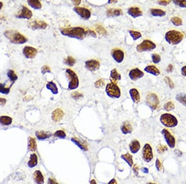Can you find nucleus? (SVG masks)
Masks as SVG:
<instances>
[{"mask_svg":"<svg viewBox=\"0 0 186 184\" xmlns=\"http://www.w3.org/2000/svg\"><path fill=\"white\" fill-rule=\"evenodd\" d=\"M28 148L29 151H34L37 149V144L34 138L32 137H29V143H28Z\"/></svg>","mask_w":186,"mask_h":184,"instance_id":"473e14b6","label":"nucleus"},{"mask_svg":"<svg viewBox=\"0 0 186 184\" xmlns=\"http://www.w3.org/2000/svg\"><path fill=\"white\" fill-rule=\"evenodd\" d=\"M161 133L164 135V137L165 140H166V143H168L170 148H174L175 145V140L174 136L170 134L169 131L166 129H163L161 131Z\"/></svg>","mask_w":186,"mask_h":184,"instance_id":"9b49d317","label":"nucleus"},{"mask_svg":"<svg viewBox=\"0 0 186 184\" xmlns=\"http://www.w3.org/2000/svg\"><path fill=\"white\" fill-rule=\"evenodd\" d=\"M17 16L19 18H24L30 19L32 16V13L26 7H23L22 9L20 10L19 14Z\"/></svg>","mask_w":186,"mask_h":184,"instance_id":"f3484780","label":"nucleus"},{"mask_svg":"<svg viewBox=\"0 0 186 184\" xmlns=\"http://www.w3.org/2000/svg\"><path fill=\"white\" fill-rule=\"evenodd\" d=\"M117 1H108V3H116Z\"/></svg>","mask_w":186,"mask_h":184,"instance_id":"338daca9","label":"nucleus"},{"mask_svg":"<svg viewBox=\"0 0 186 184\" xmlns=\"http://www.w3.org/2000/svg\"><path fill=\"white\" fill-rule=\"evenodd\" d=\"M71 141L74 142L77 146H78L81 149L85 151L87 150V145L86 143H85V142H82L80 141L79 139L76 138H73L71 139Z\"/></svg>","mask_w":186,"mask_h":184,"instance_id":"c756f323","label":"nucleus"},{"mask_svg":"<svg viewBox=\"0 0 186 184\" xmlns=\"http://www.w3.org/2000/svg\"><path fill=\"white\" fill-rule=\"evenodd\" d=\"M152 58V61L155 64H157L158 63L161 61V57L158 54H153L151 56Z\"/></svg>","mask_w":186,"mask_h":184,"instance_id":"49530a36","label":"nucleus"},{"mask_svg":"<svg viewBox=\"0 0 186 184\" xmlns=\"http://www.w3.org/2000/svg\"><path fill=\"white\" fill-rule=\"evenodd\" d=\"M71 97H72V98L74 99L75 100H76V101H77V100H79L80 99H81V98H82V97H83V95H82V94H81L80 92H75L71 94Z\"/></svg>","mask_w":186,"mask_h":184,"instance_id":"de8ad7c7","label":"nucleus"},{"mask_svg":"<svg viewBox=\"0 0 186 184\" xmlns=\"http://www.w3.org/2000/svg\"><path fill=\"white\" fill-rule=\"evenodd\" d=\"M87 35H91V36H92V37H96V33L94 32V31L91 30H87Z\"/></svg>","mask_w":186,"mask_h":184,"instance_id":"5fc2aeb1","label":"nucleus"},{"mask_svg":"<svg viewBox=\"0 0 186 184\" xmlns=\"http://www.w3.org/2000/svg\"><path fill=\"white\" fill-rule=\"evenodd\" d=\"M175 108L174 104L173 102H168L164 104V109L166 111H170V110H174Z\"/></svg>","mask_w":186,"mask_h":184,"instance_id":"ea45409f","label":"nucleus"},{"mask_svg":"<svg viewBox=\"0 0 186 184\" xmlns=\"http://www.w3.org/2000/svg\"><path fill=\"white\" fill-rule=\"evenodd\" d=\"M6 99H5L0 98V104L4 105V104H6Z\"/></svg>","mask_w":186,"mask_h":184,"instance_id":"bf43d9fd","label":"nucleus"},{"mask_svg":"<svg viewBox=\"0 0 186 184\" xmlns=\"http://www.w3.org/2000/svg\"><path fill=\"white\" fill-rule=\"evenodd\" d=\"M34 178L37 184H43L44 183V177L40 171H36L34 173Z\"/></svg>","mask_w":186,"mask_h":184,"instance_id":"5701e85b","label":"nucleus"},{"mask_svg":"<svg viewBox=\"0 0 186 184\" xmlns=\"http://www.w3.org/2000/svg\"><path fill=\"white\" fill-rule=\"evenodd\" d=\"M46 87L54 94H57L58 93L57 86H56V85H55V83L52 81L49 82L47 84H46Z\"/></svg>","mask_w":186,"mask_h":184,"instance_id":"cd10ccee","label":"nucleus"},{"mask_svg":"<svg viewBox=\"0 0 186 184\" xmlns=\"http://www.w3.org/2000/svg\"><path fill=\"white\" fill-rule=\"evenodd\" d=\"M64 113L60 109H55L51 115V118L55 122H59L63 117Z\"/></svg>","mask_w":186,"mask_h":184,"instance_id":"aec40b11","label":"nucleus"},{"mask_svg":"<svg viewBox=\"0 0 186 184\" xmlns=\"http://www.w3.org/2000/svg\"><path fill=\"white\" fill-rule=\"evenodd\" d=\"M73 3H75V4L76 5V6H78V5L80 4V3H81L80 1H74Z\"/></svg>","mask_w":186,"mask_h":184,"instance_id":"e2e57ef3","label":"nucleus"},{"mask_svg":"<svg viewBox=\"0 0 186 184\" xmlns=\"http://www.w3.org/2000/svg\"><path fill=\"white\" fill-rule=\"evenodd\" d=\"M173 3L178 6L181 8H186V1H182V0H179V1H173Z\"/></svg>","mask_w":186,"mask_h":184,"instance_id":"09e8293b","label":"nucleus"},{"mask_svg":"<svg viewBox=\"0 0 186 184\" xmlns=\"http://www.w3.org/2000/svg\"><path fill=\"white\" fill-rule=\"evenodd\" d=\"M175 99L178 101H179L180 104H182L184 106H186V94H177Z\"/></svg>","mask_w":186,"mask_h":184,"instance_id":"c9c22d12","label":"nucleus"},{"mask_svg":"<svg viewBox=\"0 0 186 184\" xmlns=\"http://www.w3.org/2000/svg\"><path fill=\"white\" fill-rule=\"evenodd\" d=\"M96 30L97 32L101 35H106L107 34V31L106 29L101 25H96Z\"/></svg>","mask_w":186,"mask_h":184,"instance_id":"79ce46f5","label":"nucleus"},{"mask_svg":"<svg viewBox=\"0 0 186 184\" xmlns=\"http://www.w3.org/2000/svg\"><path fill=\"white\" fill-rule=\"evenodd\" d=\"M181 73L184 76H186V66H184L182 68Z\"/></svg>","mask_w":186,"mask_h":184,"instance_id":"13d9d810","label":"nucleus"},{"mask_svg":"<svg viewBox=\"0 0 186 184\" xmlns=\"http://www.w3.org/2000/svg\"><path fill=\"white\" fill-rule=\"evenodd\" d=\"M170 1H159L158 3L161 5H163V6H166V5L169 3Z\"/></svg>","mask_w":186,"mask_h":184,"instance_id":"4d7b16f0","label":"nucleus"},{"mask_svg":"<svg viewBox=\"0 0 186 184\" xmlns=\"http://www.w3.org/2000/svg\"><path fill=\"white\" fill-rule=\"evenodd\" d=\"M10 91V89L9 87H6L4 86V85L0 84V92L4 94H9Z\"/></svg>","mask_w":186,"mask_h":184,"instance_id":"c03bdc74","label":"nucleus"},{"mask_svg":"<svg viewBox=\"0 0 186 184\" xmlns=\"http://www.w3.org/2000/svg\"><path fill=\"white\" fill-rule=\"evenodd\" d=\"M128 76L132 81H137L143 77L144 73L138 68H134L129 72Z\"/></svg>","mask_w":186,"mask_h":184,"instance_id":"4468645a","label":"nucleus"},{"mask_svg":"<svg viewBox=\"0 0 186 184\" xmlns=\"http://www.w3.org/2000/svg\"><path fill=\"white\" fill-rule=\"evenodd\" d=\"M121 80V75L118 73L116 69H113L111 71L110 80L111 82L116 83L117 81H120Z\"/></svg>","mask_w":186,"mask_h":184,"instance_id":"4be33fe9","label":"nucleus"},{"mask_svg":"<svg viewBox=\"0 0 186 184\" xmlns=\"http://www.w3.org/2000/svg\"><path fill=\"white\" fill-rule=\"evenodd\" d=\"M184 39V34L176 30H169L165 35V39L171 45L179 44Z\"/></svg>","mask_w":186,"mask_h":184,"instance_id":"7ed1b4c3","label":"nucleus"},{"mask_svg":"<svg viewBox=\"0 0 186 184\" xmlns=\"http://www.w3.org/2000/svg\"><path fill=\"white\" fill-rule=\"evenodd\" d=\"M173 70V66L172 65H169L167 68V71L169 72H171Z\"/></svg>","mask_w":186,"mask_h":184,"instance_id":"052dcab7","label":"nucleus"},{"mask_svg":"<svg viewBox=\"0 0 186 184\" xmlns=\"http://www.w3.org/2000/svg\"><path fill=\"white\" fill-rule=\"evenodd\" d=\"M50 68L49 66L47 65H45L42 68V73L43 75L45 74L46 73H50Z\"/></svg>","mask_w":186,"mask_h":184,"instance_id":"603ef678","label":"nucleus"},{"mask_svg":"<svg viewBox=\"0 0 186 184\" xmlns=\"http://www.w3.org/2000/svg\"><path fill=\"white\" fill-rule=\"evenodd\" d=\"M164 80H165V81L166 82V83L168 84V85H169V86L170 87V88L172 89V88H173V87H174V83L173 82V81H171V80H170V79L169 78H168V77H165Z\"/></svg>","mask_w":186,"mask_h":184,"instance_id":"3c124183","label":"nucleus"},{"mask_svg":"<svg viewBox=\"0 0 186 184\" xmlns=\"http://www.w3.org/2000/svg\"><path fill=\"white\" fill-rule=\"evenodd\" d=\"M108 184H117V181L116 180V179H112L109 182H108Z\"/></svg>","mask_w":186,"mask_h":184,"instance_id":"680f3d73","label":"nucleus"},{"mask_svg":"<svg viewBox=\"0 0 186 184\" xmlns=\"http://www.w3.org/2000/svg\"><path fill=\"white\" fill-rule=\"evenodd\" d=\"M106 92L108 97L118 99L120 97V89L116 83H108L106 87Z\"/></svg>","mask_w":186,"mask_h":184,"instance_id":"423d86ee","label":"nucleus"},{"mask_svg":"<svg viewBox=\"0 0 186 184\" xmlns=\"http://www.w3.org/2000/svg\"><path fill=\"white\" fill-rule=\"evenodd\" d=\"M129 34L131 35L133 40L134 41L137 40V39H139L142 37V34L140 32H137V31H134V30H130L129 31Z\"/></svg>","mask_w":186,"mask_h":184,"instance_id":"e433bc0d","label":"nucleus"},{"mask_svg":"<svg viewBox=\"0 0 186 184\" xmlns=\"http://www.w3.org/2000/svg\"><path fill=\"white\" fill-rule=\"evenodd\" d=\"M128 14L133 18L140 17L143 15L142 10L138 7H131L128 9Z\"/></svg>","mask_w":186,"mask_h":184,"instance_id":"a211bd4d","label":"nucleus"},{"mask_svg":"<svg viewBox=\"0 0 186 184\" xmlns=\"http://www.w3.org/2000/svg\"><path fill=\"white\" fill-rule=\"evenodd\" d=\"M147 104L148 106L153 110H156L159 106V99L156 94L150 93L147 96Z\"/></svg>","mask_w":186,"mask_h":184,"instance_id":"6e6552de","label":"nucleus"},{"mask_svg":"<svg viewBox=\"0 0 186 184\" xmlns=\"http://www.w3.org/2000/svg\"><path fill=\"white\" fill-rule=\"evenodd\" d=\"M2 7H3V3L0 2V10H1V9Z\"/></svg>","mask_w":186,"mask_h":184,"instance_id":"69168bd1","label":"nucleus"},{"mask_svg":"<svg viewBox=\"0 0 186 184\" xmlns=\"http://www.w3.org/2000/svg\"><path fill=\"white\" fill-rule=\"evenodd\" d=\"M160 122L165 127L169 128L175 127L178 124L177 118L170 114H164L160 117Z\"/></svg>","mask_w":186,"mask_h":184,"instance_id":"20e7f679","label":"nucleus"},{"mask_svg":"<svg viewBox=\"0 0 186 184\" xmlns=\"http://www.w3.org/2000/svg\"><path fill=\"white\" fill-rule=\"evenodd\" d=\"M156 167L157 168V169L158 171H161L162 169V164L161 161H159V159H157L156 161Z\"/></svg>","mask_w":186,"mask_h":184,"instance_id":"864d4df0","label":"nucleus"},{"mask_svg":"<svg viewBox=\"0 0 186 184\" xmlns=\"http://www.w3.org/2000/svg\"><path fill=\"white\" fill-rule=\"evenodd\" d=\"M75 62H76V61H75V59H73V57L70 56L67 57L64 61L65 64L69 66H73L75 64Z\"/></svg>","mask_w":186,"mask_h":184,"instance_id":"4c0bfd02","label":"nucleus"},{"mask_svg":"<svg viewBox=\"0 0 186 184\" xmlns=\"http://www.w3.org/2000/svg\"><path fill=\"white\" fill-rule=\"evenodd\" d=\"M4 35L11 42L16 44H23L27 42V39L25 37L16 30H6Z\"/></svg>","mask_w":186,"mask_h":184,"instance_id":"f03ea898","label":"nucleus"},{"mask_svg":"<svg viewBox=\"0 0 186 184\" xmlns=\"http://www.w3.org/2000/svg\"><path fill=\"white\" fill-rule=\"evenodd\" d=\"M48 183H49V184H59L53 178H50L48 180Z\"/></svg>","mask_w":186,"mask_h":184,"instance_id":"6e6d98bb","label":"nucleus"},{"mask_svg":"<svg viewBox=\"0 0 186 184\" xmlns=\"http://www.w3.org/2000/svg\"><path fill=\"white\" fill-rule=\"evenodd\" d=\"M143 157L146 162H150L153 158V152L151 146L147 143L144 145L143 149Z\"/></svg>","mask_w":186,"mask_h":184,"instance_id":"1a4fd4ad","label":"nucleus"},{"mask_svg":"<svg viewBox=\"0 0 186 184\" xmlns=\"http://www.w3.org/2000/svg\"><path fill=\"white\" fill-rule=\"evenodd\" d=\"M158 150L159 153H163V152H164V151H166L168 150V147L166 146L159 145L158 146Z\"/></svg>","mask_w":186,"mask_h":184,"instance_id":"8fccbe9b","label":"nucleus"},{"mask_svg":"<svg viewBox=\"0 0 186 184\" xmlns=\"http://www.w3.org/2000/svg\"><path fill=\"white\" fill-rule=\"evenodd\" d=\"M38 162L37 160V156L35 154H32L30 156V159L29 162H27L28 166L30 168L34 167L35 166H37Z\"/></svg>","mask_w":186,"mask_h":184,"instance_id":"a878e982","label":"nucleus"},{"mask_svg":"<svg viewBox=\"0 0 186 184\" xmlns=\"http://www.w3.org/2000/svg\"><path fill=\"white\" fill-rule=\"evenodd\" d=\"M12 118L8 116H1L0 117V123L3 125L8 126L11 125L12 123Z\"/></svg>","mask_w":186,"mask_h":184,"instance_id":"2f4dec72","label":"nucleus"},{"mask_svg":"<svg viewBox=\"0 0 186 184\" xmlns=\"http://www.w3.org/2000/svg\"><path fill=\"white\" fill-rule=\"evenodd\" d=\"M54 136L60 138H65L66 137V134L63 130H58L54 133Z\"/></svg>","mask_w":186,"mask_h":184,"instance_id":"37998d69","label":"nucleus"},{"mask_svg":"<svg viewBox=\"0 0 186 184\" xmlns=\"http://www.w3.org/2000/svg\"><path fill=\"white\" fill-rule=\"evenodd\" d=\"M60 32L63 35L78 40L84 39L87 35V30L81 27L62 28Z\"/></svg>","mask_w":186,"mask_h":184,"instance_id":"f257e3e1","label":"nucleus"},{"mask_svg":"<svg viewBox=\"0 0 186 184\" xmlns=\"http://www.w3.org/2000/svg\"><path fill=\"white\" fill-rule=\"evenodd\" d=\"M73 10L82 19H83L85 20L89 19L91 16V11L88 9L85 8L76 6L73 8Z\"/></svg>","mask_w":186,"mask_h":184,"instance_id":"9d476101","label":"nucleus"},{"mask_svg":"<svg viewBox=\"0 0 186 184\" xmlns=\"http://www.w3.org/2000/svg\"><path fill=\"white\" fill-rule=\"evenodd\" d=\"M156 45L149 40H144L141 44L137 45V50L138 52L151 51L156 49Z\"/></svg>","mask_w":186,"mask_h":184,"instance_id":"0eeeda50","label":"nucleus"},{"mask_svg":"<svg viewBox=\"0 0 186 184\" xmlns=\"http://www.w3.org/2000/svg\"><path fill=\"white\" fill-rule=\"evenodd\" d=\"M147 184H156V183H151V182H149V183H147Z\"/></svg>","mask_w":186,"mask_h":184,"instance_id":"774afa93","label":"nucleus"},{"mask_svg":"<svg viewBox=\"0 0 186 184\" xmlns=\"http://www.w3.org/2000/svg\"><path fill=\"white\" fill-rule=\"evenodd\" d=\"M47 25V24L41 20H34L29 23V27L33 30L45 29Z\"/></svg>","mask_w":186,"mask_h":184,"instance_id":"f8f14e48","label":"nucleus"},{"mask_svg":"<svg viewBox=\"0 0 186 184\" xmlns=\"http://www.w3.org/2000/svg\"><path fill=\"white\" fill-rule=\"evenodd\" d=\"M144 71H146L149 74H151L154 76H158L160 74V71L159 69L153 65H149L146 66L144 69Z\"/></svg>","mask_w":186,"mask_h":184,"instance_id":"412c9836","label":"nucleus"},{"mask_svg":"<svg viewBox=\"0 0 186 184\" xmlns=\"http://www.w3.org/2000/svg\"><path fill=\"white\" fill-rule=\"evenodd\" d=\"M85 66L90 71H96L100 67V63L96 60H87L85 62Z\"/></svg>","mask_w":186,"mask_h":184,"instance_id":"ddd939ff","label":"nucleus"},{"mask_svg":"<svg viewBox=\"0 0 186 184\" xmlns=\"http://www.w3.org/2000/svg\"><path fill=\"white\" fill-rule=\"evenodd\" d=\"M8 76L12 81H15L18 80V76L15 74V73L13 70H9L8 72Z\"/></svg>","mask_w":186,"mask_h":184,"instance_id":"a19ab883","label":"nucleus"},{"mask_svg":"<svg viewBox=\"0 0 186 184\" xmlns=\"http://www.w3.org/2000/svg\"><path fill=\"white\" fill-rule=\"evenodd\" d=\"M66 75L70 79V82L68 84L69 90H74L77 89L79 86V79L76 73L71 69L66 70Z\"/></svg>","mask_w":186,"mask_h":184,"instance_id":"39448f33","label":"nucleus"},{"mask_svg":"<svg viewBox=\"0 0 186 184\" xmlns=\"http://www.w3.org/2000/svg\"><path fill=\"white\" fill-rule=\"evenodd\" d=\"M37 54V50L32 47L26 46L23 49V54L27 59H34Z\"/></svg>","mask_w":186,"mask_h":184,"instance_id":"2eb2a0df","label":"nucleus"},{"mask_svg":"<svg viewBox=\"0 0 186 184\" xmlns=\"http://www.w3.org/2000/svg\"><path fill=\"white\" fill-rule=\"evenodd\" d=\"M112 56L117 63H120L124 59V53L121 50L116 49L112 51Z\"/></svg>","mask_w":186,"mask_h":184,"instance_id":"dca6fc26","label":"nucleus"},{"mask_svg":"<svg viewBox=\"0 0 186 184\" xmlns=\"http://www.w3.org/2000/svg\"><path fill=\"white\" fill-rule=\"evenodd\" d=\"M140 149V144L138 140H133L130 144V149L132 153H136Z\"/></svg>","mask_w":186,"mask_h":184,"instance_id":"b1692460","label":"nucleus"},{"mask_svg":"<svg viewBox=\"0 0 186 184\" xmlns=\"http://www.w3.org/2000/svg\"><path fill=\"white\" fill-rule=\"evenodd\" d=\"M105 85V82L104 81V80L102 79H101V80H97V81H96V82L94 83V86L96 88H101L103 86H104Z\"/></svg>","mask_w":186,"mask_h":184,"instance_id":"a18cd8bd","label":"nucleus"},{"mask_svg":"<svg viewBox=\"0 0 186 184\" xmlns=\"http://www.w3.org/2000/svg\"><path fill=\"white\" fill-rule=\"evenodd\" d=\"M170 20H171L172 23L175 26H180L182 24V19L179 17L172 18L171 19H170Z\"/></svg>","mask_w":186,"mask_h":184,"instance_id":"58836bf2","label":"nucleus"},{"mask_svg":"<svg viewBox=\"0 0 186 184\" xmlns=\"http://www.w3.org/2000/svg\"><path fill=\"white\" fill-rule=\"evenodd\" d=\"M122 11L119 9H108L107 11V16H119L122 14Z\"/></svg>","mask_w":186,"mask_h":184,"instance_id":"bb28decb","label":"nucleus"},{"mask_svg":"<svg viewBox=\"0 0 186 184\" xmlns=\"http://www.w3.org/2000/svg\"><path fill=\"white\" fill-rule=\"evenodd\" d=\"M129 94H130L131 99L134 103L138 104L140 101V93L137 89H131L129 91Z\"/></svg>","mask_w":186,"mask_h":184,"instance_id":"6ab92c4d","label":"nucleus"},{"mask_svg":"<svg viewBox=\"0 0 186 184\" xmlns=\"http://www.w3.org/2000/svg\"><path fill=\"white\" fill-rule=\"evenodd\" d=\"M150 11L151 14L155 17L164 16L166 14V11H164V10H162L161 9H151Z\"/></svg>","mask_w":186,"mask_h":184,"instance_id":"c85d7f7f","label":"nucleus"},{"mask_svg":"<svg viewBox=\"0 0 186 184\" xmlns=\"http://www.w3.org/2000/svg\"><path fill=\"white\" fill-rule=\"evenodd\" d=\"M90 184H96V181H95V180H91V183H90Z\"/></svg>","mask_w":186,"mask_h":184,"instance_id":"0e129e2a","label":"nucleus"},{"mask_svg":"<svg viewBox=\"0 0 186 184\" xmlns=\"http://www.w3.org/2000/svg\"><path fill=\"white\" fill-rule=\"evenodd\" d=\"M121 130H122V133L124 135H127L128 133H132L133 129H132V125L130 124V123L125 122L122 124L121 127Z\"/></svg>","mask_w":186,"mask_h":184,"instance_id":"393cba45","label":"nucleus"},{"mask_svg":"<svg viewBox=\"0 0 186 184\" xmlns=\"http://www.w3.org/2000/svg\"><path fill=\"white\" fill-rule=\"evenodd\" d=\"M121 157H122V158L123 159L125 160L128 163V165L130 166V167H132L133 165V157H132V156L131 154L127 153V154L122 155Z\"/></svg>","mask_w":186,"mask_h":184,"instance_id":"f704fd0d","label":"nucleus"},{"mask_svg":"<svg viewBox=\"0 0 186 184\" xmlns=\"http://www.w3.org/2000/svg\"><path fill=\"white\" fill-rule=\"evenodd\" d=\"M27 3L30 7H32L35 9H40L42 8V4H41V3L39 1H37V0H35V1L29 0V1H27Z\"/></svg>","mask_w":186,"mask_h":184,"instance_id":"7c9ffc66","label":"nucleus"},{"mask_svg":"<svg viewBox=\"0 0 186 184\" xmlns=\"http://www.w3.org/2000/svg\"><path fill=\"white\" fill-rule=\"evenodd\" d=\"M36 136H37V138L40 140H45L46 138H49L50 136H51L50 134L46 133L45 131H37L35 133Z\"/></svg>","mask_w":186,"mask_h":184,"instance_id":"72a5a7b5","label":"nucleus"}]
</instances>
